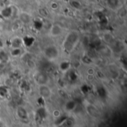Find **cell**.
I'll list each match as a JSON object with an SVG mask.
<instances>
[{
  "label": "cell",
  "instance_id": "obj_1",
  "mask_svg": "<svg viewBox=\"0 0 127 127\" xmlns=\"http://www.w3.org/2000/svg\"><path fill=\"white\" fill-rule=\"evenodd\" d=\"M80 33L77 31L69 32L65 37L62 46L64 50L68 53H71L80 42Z\"/></svg>",
  "mask_w": 127,
  "mask_h": 127
},
{
  "label": "cell",
  "instance_id": "obj_2",
  "mask_svg": "<svg viewBox=\"0 0 127 127\" xmlns=\"http://www.w3.org/2000/svg\"><path fill=\"white\" fill-rule=\"evenodd\" d=\"M43 55L45 58L49 61H54L60 56V50L55 45H49L46 47L43 50Z\"/></svg>",
  "mask_w": 127,
  "mask_h": 127
},
{
  "label": "cell",
  "instance_id": "obj_3",
  "mask_svg": "<svg viewBox=\"0 0 127 127\" xmlns=\"http://www.w3.org/2000/svg\"><path fill=\"white\" fill-rule=\"evenodd\" d=\"M33 78L35 82L38 84V85H42V84H48L50 78L49 76L48 75V74L43 71H38L36 72L34 75H33Z\"/></svg>",
  "mask_w": 127,
  "mask_h": 127
},
{
  "label": "cell",
  "instance_id": "obj_4",
  "mask_svg": "<svg viewBox=\"0 0 127 127\" xmlns=\"http://www.w3.org/2000/svg\"><path fill=\"white\" fill-rule=\"evenodd\" d=\"M38 93L42 98L44 100L48 99L51 97L52 95V91L51 89L49 87L48 84H42V85H39L38 87Z\"/></svg>",
  "mask_w": 127,
  "mask_h": 127
},
{
  "label": "cell",
  "instance_id": "obj_5",
  "mask_svg": "<svg viewBox=\"0 0 127 127\" xmlns=\"http://www.w3.org/2000/svg\"><path fill=\"white\" fill-rule=\"evenodd\" d=\"M63 28L58 25V24H54L53 25L49 31V34L52 37H59L62 35L63 33Z\"/></svg>",
  "mask_w": 127,
  "mask_h": 127
},
{
  "label": "cell",
  "instance_id": "obj_6",
  "mask_svg": "<svg viewBox=\"0 0 127 127\" xmlns=\"http://www.w3.org/2000/svg\"><path fill=\"white\" fill-rule=\"evenodd\" d=\"M13 14V9L11 6H4L0 11V16L3 19H10Z\"/></svg>",
  "mask_w": 127,
  "mask_h": 127
},
{
  "label": "cell",
  "instance_id": "obj_7",
  "mask_svg": "<svg viewBox=\"0 0 127 127\" xmlns=\"http://www.w3.org/2000/svg\"><path fill=\"white\" fill-rule=\"evenodd\" d=\"M23 46L22 38L19 37H14L10 40V47L12 48H22Z\"/></svg>",
  "mask_w": 127,
  "mask_h": 127
},
{
  "label": "cell",
  "instance_id": "obj_8",
  "mask_svg": "<svg viewBox=\"0 0 127 127\" xmlns=\"http://www.w3.org/2000/svg\"><path fill=\"white\" fill-rule=\"evenodd\" d=\"M16 115L19 117V118L21 119V120H26V119L28 118V112L22 106H19V107L17 108V109H16Z\"/></svg>",
  "mask_w": 127,
  "mask_h": 127
},
{
  "label": "cell",
  "instance_id": "obj_9",
  "mask_svg": "<svg viewBox=\"0 0 127 127\" xmlns=\"http://www.w3.org/2000/svg\"><path fill=\"white\" fill-rule=\"evenodd\" d=\"M71 62L69 61H66V60L62 61L59 64V69L62 72H68L71 69Z\"/></svg>",
  "mask_w": 127,
  "mask_h": 127
},
{
  "label": "cell",
  "instance_id": "obj_10",
  "mask_svg": "<svg viewBox=\"0 0 127 127\" xmlns=\"http://www.w3.org/2000/svg\"><path fill=\"white\" fill-rule=\"evenodd\" d=\"M102 40L103 42H105L106 44H112L115 42V38L113 36V35L110 32H106L103 35V38Z\"/></svg>",
  "mask_w": 127,
  "mask_h": 127
},
{
  "label": "cell",
  "instance_id": "obj_11",
  "mask_svg": "<svg viewBox=\"0 0 127 127\" xmlns=\"http://www.w3.org/2000/svg\"><path fill=\"white\" fill-rule=\"evenodd\" d=\"M19 20L22 24H29L31 22V16L27 13H21L19 14Z\"/></svg>",
  "mask_w": 127,
  "mask_h": 127
},
{
  "label": "cell",
  "instance_id": "obj_12",
  "mask_svg": "<svg viewBox=\"0 0 127 127\" xmlns=\"http://www.w3.org/2000/svg\"><path fill=\"white\" fill-rule=\"evenodd\" d=\"M77 107V103L74 100H70L66 102L65 104V109L68 112H72L74 111Z\"/></svg>",
  "mask_w": 127,
  "mask_h": 127
},
{
  "label": "cell",
  "instance_id": "obj_13",
  "mask_svg": "<svg viewBox=\"0 0 127 127\" xmlns=\"http://www.w3.org/2000/svg\"><path fill=\"white\" fill-rule=\"evenodd\" d=\"M22 42H23V46H26V47H29L34 44L35 39L33 36L27 35L22 38Z\"/></svg>",
  "mask_w": 127,
  "mask_h": 127
},
{
  "label": "cell",
  "instance_id": "obj_14",
  "mask_svg": "<svg viewBox=\"0 0 127 127\" xmlns=\"http://www.w3.org/2000/svg\"><path fill=\"white\" fill-rule=\"evenodd\" d=\"M9 62V55L4 50H0V63L5 64Z\"/></svg>",
  "mask_w": 127,
  "mask_h": 127
},
{
  "label": "cell",
  "instance_id": "obj_15",
  "mask_svg": "<svg viewBox=\"0 0 127 127\" xmlns=\"http://www.w3.org/2000/svg\"><path fill=\"white\" fill-rule=\"evenodd\" d=\"M86 110H87V112L92 117H97L98 115V110L94 105L89 104L86 107Z\"/></svg>",
  "mask_w": 127,
  "mask_h": 127
},
{
  "label": "cell",
  "instance_id": "obj_16",
  "mask_svg": "<svg viewBox=\"0 0 127 127\" xmlns=\"http://www.w3.org/2000/svg\"><path fill=\"white\" fill-rule=\"evenodd\" d=\"M107 4L111 9H117L120 6L121 1L120 0H107Z\"/></svg>",
  "mask_w": 127,
  "mask_h": 127
},
{
  "label": "cell",
  "instance_id": "obj_17",
  "mask_svg": "<svg viewBox=\"0 0 127 127\" xmlns=\"http://www.w3.org/2000/svg\"><path fill=\"white\" fill-rule=\"evenodd\" d=\"M9 94V90L5 86H0V98H5Z\"/></svg>",
  "mask_w": 127,
  "mask_h": 127
},
{
  "label": "cell",
  "instance_id": "obj_18",
  "mask_svg": "<svg viewBox=\"0 0 127 127\" xmlns=\"http://www.w3.org/2000/svg\"><path fill=\"white\" fill-rule=\"evenodd\" d=\"M10 53L13 57H19L22 55V48H12Z\"/></svg>",
  "mask_w": 127,
  "mask_h": 127
},
{
  "label": "cell",
  "instance_id": "obj_19",
  "mask_svg": "<svg viewBox=\"0 0 127 127\" xmlns=\"http://www.w3.org/2000/svg\"><path fill=\"white\" fill-rule=\"evenodd\" d=\"M37 115L39 117H40L41 118H45L46 117V111L45 109V108L41 107L39 109H37Z\"/></svg>",
  "mask_w": 127,
  "mask_h": 127
},
{
  "label": "cell",
  "instance_id": "obj_20",
  "mask_svg": "<svg viewBox=\"0 0 127 127\" xmlns=\"http://www.w3.org/2000/svg\"><path fill=\"white\" fill-rule=\"evenodd\" d=\"M34 27L37 29V30H41V28H42V22L39 20H36L33 22Z\"/></svg>",
  "mask_w": 127,
  "mask_h": 127
},
{
  "label": "cell",
  "instance_id": "obj_21",
  "mask_svg": "<svg viewBox=\"0 0 127 127\" xmlns=\"http://www.w3.org/2000/svg\"><path fill=\"white\" fill-rule=\"evenodd\" d=\"M53 115H54V117L55 118H58L60 117L62 115H61V112H60V110L55 109V110H54V112H53Z\"/></svg>",
  "mask_w": 127,
  "mask_h": 127
},
{
  "label": "cell",
  "instance_id": "obj_22",
  "mask_svg": "<svg viewBox=\"0 0 127 127\" xmlns=\"http://www.w3.org/2000/svg\"><path fill=\"white\" fill-rule=\"evenodd\" d=\"M94 73H95V69L93 68H89L88 69V74L90 75H94Z\"/></svg>",
  "mask_w": 127,
  "mask_h": 127
},
{
  "label": "cell",
  "instance_id": "obj_23",
  "mask_svg": "<svg viewBox=\"0 0 127 127\" xmlns=\"http://www.w3.org/2000/svg\"><path fill=\"white\" fill-rule=\"evenodd\" d=\"M3 47H4V43H3V41H1V39L0 38V50H2Z\"/></svg>",
  "mask_w": 127,
  "mask_h": 127
},
{
  "label": "cell",
  "instance_id": "obj_24",
  "mask_svg": "<svg viewBox=\"0 0 127 127\" xmlns=\"http://www.w3.org/2000/svg\"><path fill=\"white\" fill-rule=\"evenodd\" d=\"M0 35H1V32H0Z\"/></svg>",
  "mask_w": 127,
  "mask_h": 127
}]
</instances>
